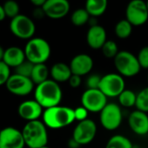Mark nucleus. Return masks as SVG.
Here are the masks:
<instances>
[{
    "label": "nucleus",
    "instance_id": "nucleus-34",
    "mask_svg": "<svg viewBox=\"0 0 148 148\" xmlns=\"http://www.w3.org/2000/svg\"><path fill=\"white\" fill-rule=\"evenodd\" d=\"M88 111L84 106H79L76 109H74V114H75V119L79 121H83L88 119Z\"/></svg>",
    "mask_w": 148,
    "mask_h": 148
},
{
    "label": "nucleus",
    "instance_id": "nucleus-9",
    "mask_svg": "<svg viewBox=\"0 0 148 148\" xmlns=\"http://www.w3.org/2000/svg\"><path fill=\"white\" fill-rule=\"evenodd\" d=\"M99 113L100 124L105 129L108 131H114L120 126L123 115L119 105L115 103H107Z\"/></svg>",
    "mask_w": 148,
    "mask_h": 148
},
{
    "label": "nucleus",
    "instance_id": "nucleus-19",
    "mask_svg": "<svg viewBox=\"0 0 148 148\" xmlns=\"http://www.w3.org/2000/svg\"><path fill=\"white\" fill-rule=\"evenodd\" d=\"M25 51L18 46H11L5 49V56L3 61L11 68H16L19 64H21L25 60Z\"/></svg>",
    "mask_w": 148,
    "mask_h": 148
},
{
    "label": "nucleus",
    "instance_id": "nucleus-40",
    "mask_svg": "<svg viewBox=\"0 0 148 148\" xmlns=\"http://www.w3.org/2000/svg\"><path fill=\"white\" fill-rule=\"evenodd\" d=\"M5 51V49H4L1 45H0V61H3V59H4Z\"/></svg>",
    "mask_w": 148,
    "mask_h": 148
},
{
    "label": "nucleus",
    "instance_id": "nucleus-42",
    "mask_svg": "<svg viewBox=\"0 0 148 148\" xmlns=\"http://www.w3.org/2000/svg\"><path fill=\"white\" fill-rule=\"evenodd\" d=\"M146 5H147V9H148V0L146 1Z\"/></svg>",
    "mask_w": 148,
    "mask_h": 148
},
{
    "label": "nucleus",
    "instance_id": "nucleus-37",
    "mask_svg": "<svg viewBox=\"0 0 148 148\" xmlns=\"http://www.w3.org/2000/svg\"><path fill=\"white\" fill-rule=\"evenodd\" d=\"M47 0H30V2L36 7H42Z\"/></svg>",
    "mask_w": 148,
    "mask_h": 148
},
{
    "label": "nucleus",
    "instance_id": "nucleus-14",
    "mask_svg": "<svg viewBox=\"0 0 148 148\" xmlns=\"http://www.w3.org/2000/svg\"><path fill=\"white\" fill-rule=\"evenodd\" d=\"M45 17L51 19L64 18L71 10L69 0H47L42 6Z\"/></svg>",
    "mask_w": 148,
    "mask_h": 148
},
{
    "label": "nucleus",
    "instance_id": "nucleus-30",
    "mask_svg": "<svg viewBox=\"0 0 148 148\" xmlns=\"http://www.w3.org/2000/svg\"><path fill=\"white\" fill-rule=\"evenodd\" d=\"M33 67H34V64H32L29 60L25 59L21 64L17 66L14 70H15V73L18 74V75L31 78Z\"/></svg>",
    "mask_w": 148,
    "mask_h": 148
},
{
    "label": "nucleus",
    "instance_id": "nucleus-29",
    "mask_svg": "<svg viewBox=\"0 0 148 148\" xmlns=\"http://www.w3.org/2000/svg\"><path fill=\"white\" fill-rule=\"evenodd\" d=\"M103 55L107 58H113L119 52L118 45L113 40H107L101 48Z\"/></svg>",
    "mask_w": 148,
    "mask_h": 148
},
{
    "label": "nucleus",
    "instance_id": "nucleus-18",
    "mask_svg": "<svg viewBox=\"0 0 148 148\" xmlns=\"http://www.w3.org/2000/svg\"><path fill=\"white\" fill-rule=\"evenodd\" d=\"M107 41L106 29L99 25L90 26L86 33V42L90 48L94 50L101 49Z\"/></svg>",
    "mask_w": 148,
    "mask_h": 148
},
{
    "label": "nucleus",
    "instance_id": "nucleus-43",
    "mask_svg": "<svg viewBox=\"0 0 148 148\" xmlns=\"http://www.w3.org/2000/svg\"><path fill=\"white\" fill-rule=\"evenodd\" d=\"M147 82H148V75H147Z\"/></svg>",
    "mask_w": 148,
    "mask_h": 148
},
{
    "label": "nucleus",
    "instance_id": "nucleus-2",
    "mask_svg": "<svg viewBox=\"0 0 148 148\" xmlns=\"http://www.w3.org/2000/svg\"><path fill=\"white\" fill-rule=\"evenodd\" d=\"M42 118L46 127L51 129H61L66 127L76 120L74 109L59 105L45 109Z\"/></svg>",
    "mask_w": 148,
    "mask_h": 148
},
{
    "label": "nucleus",
    "instance_id": "nucleus-38",
    "mask_svg": "<svg viewBox=\"0 0 148 148\" xmlns=\"http://www.w3.org/2000/svg\"><path fill=\"white\" fill-rule=\"evenodd\" d=\"M68 146H69V148H79L80 146V145L71 138L68 141Z\"/></svg>",
    "mask_w": 148,
    "mask_h": 148
},
{
    "label": "nucleus",
    "instance_id": "nucleus-12",
    "mask_svg": "<svg viewBox=\"0 0 148 148\" xmlns=\"http://www.w3.org/2000/svg\"><path fill=\"white\" fill-rule=\"evenodd\" d=\"M7 90L16 96H27L34 89V83L31 78L24 77L14 73L12 74L5 84Z\"/></svg>",
    "mask_w": 148,
    "mask_h": 148
},
{
    "label": "nucleus",
    "instance_id": "nucleus-11",
    "mask_svg": "<svg viewBox=\"0 0 148 148\" xmlns=\"http://www.w3.org/2000/svg\"><path fill=\"white\" fill-rule=\"evenodd\" d=\"M97 133L96 123L89 119L79 121L75 126L72 133V138L80 145L91 143Z\"/></svg>",
    "mask_w": 148,
    "mask_h": 148
},
{
    "label": "nucleus",
    "instance_id": "nucleus-7",
    "mask_svg": "<svg viewBox=\"0 0 148 148\" xmlns=\"http://www.w3.org/2000/svg\"><path fill=\"white\" fill-rule=\"evenodd\" d=\"M125 19L132 26H141L148 20V9L144 0H131L125 8Z\"/></svg>",
    "mask_w": 148,
    "mask_h": 148
},
{
    "label": "nucleus",
    "instance_id": "nucleus-31",
    "mask_svg": "<svg viewBox=\"0 0 148 148\" xmlns=\"http://www.w3.org/2000/svg\"><path fill=\"white\" fill-rule=\"evenodd\" d=\"M10 69L11 68L4 61H0V86L5 85L11 77Z\"/></svg>",
    "mask_w": 148,
    "mask_h": 148
},
{
    "label": "nucleus",
    "instance_id": "nucleus-39",
    "mask_svg": "<svg viewBox=\"0 0 148 148\" xmlns=\"http://www.w3.org/2000/svg\"><path fill=\"white\" fill-rule=\"evenodd\" d=\"M5 18H7V17H6L5 12L4 6H3V5H0V22L5 20Z\"/></svg>",
    "mask_w": 148,
    "mask_h": 148
},
{
    "label": "nucleus",
    "instance_id": "nucleus-25",
    "mask_svg": "<svg viewBox=\"0 0 148 148\" xmlns=\"http://www.w3.org/2000/svg\"><path fill=\"white\" fill-rule=\"evenodd\" d=\"M132 24L127 21L125 18L119 20L114 28V32L115 35L121 39H125L127 38H129L132 32Z\"/></svg>",
    "mask_w": 148,
    "mask_h": 148
},
{
    "label": "nucleus",
    "instance_id": "nucleus-41",
    "mask_svg": "<svg viewBox=\"0 0 148 148\" xmlns=\"http://www.w3.org/2000/svg\"><path fill=\"white\" fill-rule=\"evenodd\" d=\"M40 148H50L49 146H47V145H45V146H43V147H40Z\"/></svg>",
    "mask_w": 148,
    "mask_h": 148
},
{
    "label": "nucleus",
    "instance_id": "nucleus-22",
    "mask_svg": "<svg viewBox=\"0 0 148 148\" xmlns=\"http://www.w3.org/2000/svg\"><path fill=\"white\" fill-rule=\"evenodd\" d=\"M49 75H50V70L48 69L45 64H34L31 79L32 80L34 85L38 86L48 80Z\"/></svg>",
    "mask_w": 148,
    "mask_h": 148
},
{
    "label": "nucleus",
    "instance_id": "nucleus-5",
    "mask_svg": "<svg viewBox=\"0 0 148 148\" xmlns=\"http://www.w3.org/2000/svg\"><path fill=\"white\" fill-rule=\"evenodd\" d=\"M114 65L122 77H133L140 71V64L137 56L128 51H119L113 59Z\"/></svg>",
    "mask_w": 148,
    "mask_h": 148
},
{
    "label": "nucleus",
    "instance_id": "nucleus-27",
    "mask_svg": "<svg viewBox=\"0 0 148 148\" xmlns=\"http://www.w3.org/2000/svg\"><path fill=\"white\" fill-rule=\"evenodd\" d=\"M137 110H139L144 112H148V86L142 89L137 94L136 105Z\"/></svg>",
    "mask_w": 148,
    "mask_h": 148
},
{
    "label": "nucleus",
    "instance_id": "nucleus-23",
    "mask_svg": "<svg viewBox=\"0 0 148 148\" xmlns=\"http://www.w3.org/2000/svg\"><path fill=\"white\" fill-rule=\"evenodd\" d=\"M106 148H132V143L127 137L117 134L109 138Z\"/></svg>",
    "mask_w": 148,
    "mask_h": 148
},
{
    "label": "nucleus",
    "instance_id": "nucleus-28",
    "mask_svg": "<svg viewBox=\"0 0 148 148\" xmlns=\"http://www.w3.org/2000/svg\"><path fill=\"white\" fill-rule=\"evenodd\" d=\"M6 17L10 18L11 19L14 18L18 15L20 14V7L19 5L15 0H6L3 5Z\"/></svg>",
    "mask_w": 148,
    "mask_h": 148
},
{
    "label": "nucleus",
    "instance_id": "nucleus-24",
    "mask_svg": "<svg viewBox=\"0 0 148 148\" xmlns=\"http://www.w3.org/2000/svg\"><path fill=\"white\" fill-rule=\"evenodd\" d=\"M90 18H91V16L85 8L76 9L74 12H72V13L71 15V23L78 27H80V26H83V25L88 24Z\"/></svg>",
    "mask_w": 148,
    "mask_h": 148
},
{
    "label": "nucleus",
    "instance_id": "nucleus-16",
    "mask_svg": "<svg viewBox=\"0 0 148 148\" xmlns=\"http://www.w3.org/2000/svg\"><path fill=\"white\" fill-rule=\"evenodd\" d=\"M43 107L35 100H25L22 102L18 108V113L23 119L29 121L38 120L43 116Z\"/></svg>",
    "mask_w": 148,
    "mask_h": 148
},
{
    "label": "nucleus",
    "instance_id": "nucleus-17",
    "mask_svg": "<svg viewBox=\"0 0 148 148\" xmlns=\"http://www.w3.org/2000/svg\"><path fill=\"white\" fill-rule=\"evenodd\" d=\"M128 125L131 130L139 136L148 133V115L139 110L133 111L128 118Z\"/></svg>",
    "mask_w": 148,
    "mask_h": 148
},
{
    "label": "nucleus",
    "instance_id": "nucleus-6",
    "mask_svg": "<svg viewBox=\"0 0 148 148\" xmlns=\"http://www.w3.org/2000/svg\"><path fill=\"white\" fill-rule=\"evenodd\" d=\"M10 30L12 33L21 39H31L33 38L36 32L34 21L24 14H19L11 19Z\"/></svg>",
    "mask_w": 148,
    "mask_h": 148
},
{
    "label": "nucleus",
    "instance_id": "nucleus-33",
    "mask_svg": "<svg viewBox=\"0 0 148 148\" xmlns=\"http://www.w3.org/2000/svg\"><path fill=\"white\" fill-rule=\"evenodd\" d=\"M101 81V76L98 74H92L86 79L87 89H99Z\"/></svg>",
    "mask_w": 148,
    "mask_h": 148
},
{
    "label": "nucleus",
    "instance_id": "nucleus-10",
    "mask_svg": "<svg viewBox=\"0 0 148 148\" xmlns=\"http://www.w3.org/2000/svg\"><path fill=\"white\" fill-rule=\"evenodd\" d=\"M107 105V97L99 89H87L81 96V106L88 112H100Z\"/></svg>",
    "mask_w": 148,
    "mask_h": 148
},
{
    "label": "nucleus",
    "instance_id": "nucleus-35",
    "mask_svg": "<svg viewBox=\"0 0 148 148\" xmlns=\"http://www.w3.org/2000/svg\"><path fill=\"white\" fill-rule=\"evenodd\" d=\"M69 85L72 88H78L79 86H80L81 83H82V79L80 76L75 75V74H72L71 77L70 78V79L68 80Z\"/></svg>",
    "mask_w": 148,
    "mask_h": 148
},
{
    "label": "nucleus",
    "instance_id": "nucleus-4",
    "mask_svg": "<svg viewBox=\"0 0 148 148\" xmlns=\"http://www.w3.org/2000/svg\"><path fill=\"white\" fill-rule=\"evenodd\" d=\"M25 53L27 60L34 64H45L51 56V45L42 38H32L25 46Z\"/></svg>",
    "mask_w": 148,
    "mask_h": 148
},
{
    "label": "nucleus",
    "instance_id": "nucleus-26",
    "mask_svg": "<svg viewBox=\"0 0 148 148\" xmlns=\"http://www.w3.org/2000/svg\"><path fill=\"white\" fill-rule=\"evenodd\" d=\"M119 98V103L121 106L125 108H131L132 106H135L136 105V99H137V94L129 89H125L118 97Z\"/></svg>",
    "mask_w": 148,
    "mask_h": 148
},
{
    "label": "nucleus",
    "instance_id": "nucleus-1",
    "mask_svg": "<svg viewBox=\"0 0 148 148\" xmlns=\"http://www.w3.org/2000/svg\"><path fill=\"white\" fill-rule=\"evenodd\" d=\"M63 92L58 83L48 79L38 85L34 91L35 100L44 108L48 109L58 106L61 102Z\"/></svg>",
    "mask_w": 148,
    "mask_h": 148
},
{
    "label": "nucleus",
    "instance_id": "nucleus-36",
    "mask_svg": "<svg viewBox=\"0 0 148 148\" xmlns=\"http://www.w3.org/2000/svg\"><path fill=\"white\" fill-rule=\"evenodd\" d=\"M45 16V12L43 11V8L42 7H36V9L33 12V17L35 18L40 19Z\"/></svg>",
    "mask_w": 148,
    "mask_h": 148
},
{
    "label": "nucleus",
    "instance_id": "nucleus-21",
    "mask_svg": "<svg viewBox=\"0 0 148 148\" xmlns=\"http://www.w3.org/2000/svg\"><path fill=\"white\" fill-rule=\"evenodd\" d=\"M108 0H86L85 9L91 17L99 18L107 10Z\"/></svg>",
    "mask_w": 148,
    "mask_h": 148
},
{
    "label": "nucleus",
    "instance_id": "nucleus-3",
    "mask_svg": "<svg viewBox=\"0 0 148 148\" xmlns=\"http://www.w3.org/2000/svg\"><path fill=\"white\" fill-rule=\"evenodd\" d=\"M25 145L29 148H40L47 145L48 133L43 121L33 120L25 124L22 130Z\"/></svg>",
    "mask_w": 148,
    "mask_h": 148
},
{
    "label": "nucleus",
    "instance_id": "nucleus-15",
    "mask_svg": "<svg viewBox=\"0 0 148 148\" xmlns=\"http://www.w3.org/2000/svg\"><path fill=\"white\" fill-rule=\"evenodd\" d=\"M69 65L72 74L82 77L87 75L92 70L93 59L88 54L80 53L72 58Z\"/></svg>",
    "mask_w": 148,
    "mask_h": 148
},
{
    "label": "nucleus",
    "instance_id": "nucleus-44",
    "mask_svg": "<svg viewBox=\"0 0 148 148\" xmlns=\"http://www.w3.org/2000/svg\"><path fill=\"white\" fill-rule=\"evenodd\" d=\"M1 130H2V129H0V133H1Z\"/></svg>",
    "mask_w": 148,
    "mask_h": 148
},
{
    "label": "nucleus",
    "instance_id": "nucleus-32",
    "mask_svg": "<svg viewBox=\"0 0 148 148\" xmlns=\"http://www.w3.org/2000/svg\"><path fill=\"white\" fill-rule=\"evenodd\" d=\"M138 60L141 68L148 69V46H144L138 53Z\"/></svg>",
    "mask_w": 148,
    "mask_h": 148
},
{
    "label": "nucleus",
    "instance_id": "nucleus-13",
    "mask_svg": "<svg viewBox=\"0 0 148 148\" xmlns=\"http://www.w3.org/2000/svg\"><path fill=\"white\" fill-rule=\"evenodd\" d=\"M25 145L22 131L8 126L1 130L0 148H24Z\"/></svg>",
    "mask_w": 148,
    "mask_h": 148
},
{
    "label": "nucleus",
    "instance_id": "nucleus-8",
    "mask_svg": "<svg viewBox=\"0 0 148 148\" xmlns=\"http://www.w3.org/2000/svg\"><path fill=\"white\" fill-rule=\"evenodd\" d=\"M125 79L119 73H108L101 77L99 89L107 97H119L125 89Z\"/></svg>",
    "mask_w": 148,
    "mask_h": 148
},
{
    "label": "nucleus",
    "instance_id": "nucleus-20",
    "mask_svg": "<svg viewBox=\"0 0 148 148\" xmlns=\"http://www.w3.org/2000/svg\"><path fill=\"white\" fill-rule=\"evenodd\" d=\"M50 75L52 80L56 81L57 83H62L70 79L72 72L69 64L63 62H58L51 66L50 70Z\"/></svg>",
    "mask_w": 148,
    "mask_h": 148
}]
</instances>
